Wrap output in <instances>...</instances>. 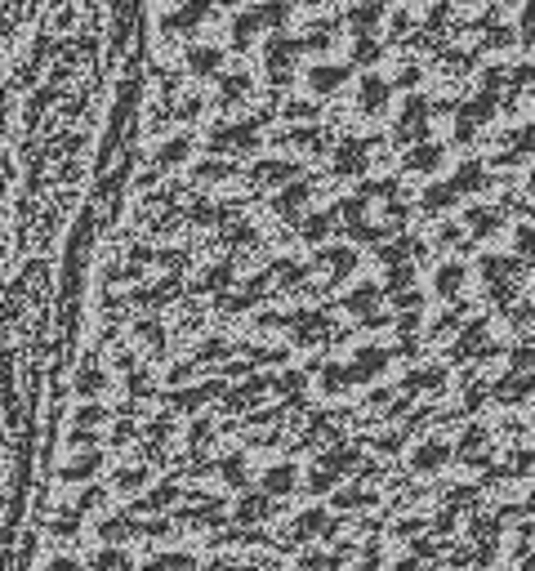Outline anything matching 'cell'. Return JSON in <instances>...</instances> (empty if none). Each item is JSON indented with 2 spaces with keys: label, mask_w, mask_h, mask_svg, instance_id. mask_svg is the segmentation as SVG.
Instances as JSON below:
<instances>
[{
  "label": "cell",
  "mask_w": 535,
  "mask_h": 571,
  "mask_svg": "<svg viewBox=\"0 0 535 571\" xmlns=\"http://www.w3.org/2000/svg\"><path fill=\"white\" fill-rule=\"evenodd\" d=\"M339 81H344V68H317L313 72V90H322V94H326V90H335Z\"/></svg>",
  "instance_id": "cell-1"
},
{
  "label": "cell",
  "mask_w": 535,
  "mask_h": 571,
  "mask_svg": "<svg viewBox=\"0 0 535 571\" xmlns=\"http://www.w3.org/2000/svg\"><path fill=\"white\" fill-rule=\"evenodd\" d=\"M468 223H473V232H491V228H495V214L473 210V214H468Z\"/></svg>",
  "instance_id": "cell-6"
},
{
  "label": "cell",
  "mask_w": 535,
  "mask_h": 571,
  "mask_svg": "<svg viewBox=\"0 0 535 571\" xmlns=\"http://www.w3.org/2000/svg\"><path fill=\"white\" fill-rule=\"evenodd\" d=\"M477 183H482V170H477V165H468V170L459 174V188H477Z\"/></svg>",
  "instance_id": "cell-10"
},
{
  "label": "cell",
  "mask_w": 535,
  "mask_h": 571,
  "mask_svg": "<svg viewBox=\"0 0 535 571\" xmlns=\"http://www.w3.org/2000/svg\"><path fill=\"white\" fill-rule=\"evenodd\" d=\"M522 250H535V232H522Z\"/></svg>",
  "instance_id": "cell-12"
},
{
  "label": "cell",
  "mask_w": 535,
  "mask_h": 571,
  "mask_svg": "<svg viewBox=\"0 0 535 571\" xmlns=\"http://www.w3.org/2000/svg\"><path fill=\"white\" fill-rule=\"evenodd\" d=\"M459 282H464V268H442V273H437V290H442V295H455L459 290Z\"/></svg>",
  "instance_id": "cell-2"
},
{
  "label": "cell",
  "mask_w": 535,
  "mask_h": 571,
  "mask_svg": "<svg viewBox=\"0 0 535 571\" xmlns=\"http://www.w3.org/2000/svg\"><path fill=\"white\" fill-rule=\"evenodd\" d=\"M384 94H388V85H384V81H366V85H361V98H366V107H379V103H384Z\"/></svg>",
  "instance_id": "cell-4"
},
{
  "label": "cell",
  "mask_w": 535,
  "mask_h": 571,
  "mask_svg": "<svg viewBox=\"0 0 535 571\" xmlns=\"http://www.w3.org/2000/svg\"><path fill=\"white\" fill-rule=\"evenodd\" d=\"M384 366V353L379 349H361V371H379Z\"/></svg>",
  "instance_id": "cell-7"
},
{
  "label": "cell",
  "mask_w": 535,
  "mask_h": 571,
  "mask_svg": "<svg viewBox=\"0 0 535 571\" xmlns=\"http://www.w3.org/2000/svg\"><path fill=\"white\" fill-rule=\"evenodd\" d=\"M437 156H442L437 147H424V152H415V165H419V170H433V161H437Z\"/></svg>",
  "instance_id": "cell-9"
},
{
  "label": "cell",
  "mask_w": 535,
  "mask_h": 571,
  "mask_svg": "<svg viewBox=\"0 0 535 571\" xmlns=\"http://www.w3.org/2000/svg\"><path fill=\"white\" fill-rule=\"evenodd\" d=\"M442 460H446V451H442V446H424V451L415 455V464H419V469H437Z\"/></svg>",
  "instance_id": "cell-5"
},
{
  "label": "cell",
  "mask_w": 535,
  "mask_h": 571,
  "mask_svg": "<svg viewBox=\"0 0 535 571\" xmlns=\"http://www.w3.org/2000/svg\"><path fill=\"white\" fill-rule=\"evenodd\" d=\"M450 201V188H428V205H442Z\"/></svg>",
  "instance_id": "cell-11"
},
{
  "label": "cell",
  "mask_w": 535,
  "mask_h": 571,
  "mask_svg": "<svg viewBox=\"0 0 535 571\" xmlns=\"http://www.w3.org/2000/svg\"><path fill=\"white\" fill-rule=\"evenodd\" d=\"M370 23H379V5H366V9H357V27H370Z\"/></svg>",
  "instance_id": "cell-8"
},
{
  "label": "cell",
  "mask_w": 535,
  "mask_h": 571,
  "mask_svg": "<svg viewBox=\"0 0 535 571\" xmlns=\"http://www.w3.org/2000/svg\"><path fill=\"white\" fill-rule=\"evenodd\" d=\"M290 482H295V469H272V473L264 477L268 491H290Z\"/></svg>",
  "instance_id": "cell-3"
}]
</instances>
